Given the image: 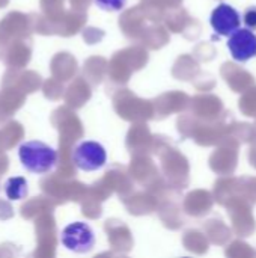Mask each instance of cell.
Segmentation results:
<instances>
[{
    "label": "cell",
    "mask_w": 256,
    "mask_h": 258,
    "mask_svg": "<svg viewBox=\"0 0 256 258\" xmlns=\"http://www.w3.org/2000/svg\"><path fill=\"white\" fill-rule=\"evenodd\" d=\"M246 23L250 27H256V8H250L246 11Z\"/></svg>",
    "instance_id": "ba28073f"
},
{
    "label": "cell",
    "mask_w": 256,
    "mask_h": 258,
    "mask_svg": "<svg viewBox=\"0 0 256 258\" xmlns=\"http://www.w3.org/2000/svg\"><path fill=\"white\" fill-rule=\"evenodd\" d=\"M18 159L26 171L47 174L56 168L59 156L53 147L42 141H27L18 147Z\"/></svg>",
    "instance_id": "6da1fadb"
},
{
    "label": "cell",
    "mask_w": 256,
    "mask_h": 258,
    "mask_svg": "<svg viewBox=\"0 0 256 258\" xmlns=\"http://www.w3.org/2000/svg\"><path fill=\"white\" fill-rule=\"evenodd\" d=\"M5 195L11 201H21L29 195V183L24 177H9L5 184Z\"/></svg>",
    "instance_id": "8992f818"
},
{
    "label": "cell",
    "mask_w": 256,
    "mask_h": 258,
    "mask_svg": "<svg viewBox=\"0 0 256 258\" xmlns=\"http://www.w3.org/2000/svg\"><path fill=\"white\" fill-rule=\"evenodd\" d=\"M60 243L71 252L84 254L95 246V233L86 222H71L60 233Z\"/></svg>",
    "instance_id": "3957f363"
},
{
    "label": "cell",
    "mask_w": 256,
    "mask_h": 258,
    "mask_svg": "<svg viewBox=\"0 0 256 258\" xmlns=\"http://www.w3.org/2000/svg\"><path fill=\"white\" fill-rule=\"evenodd\" d=\"M72 162L77 169L83 172H94L106 166L107 151L95 141H81L72 151Z\"/></svg>",
    "instance_id": "7a4b0ae2"
},
{
    "label": "cell",
    "mask_w": 256,
    "mask_h": 258,
    "mask_svg": "<svg viewBox=\"0 0 256 258\" xmlns=\"http://www.w3.org/2000/svg\"><path fill=\"white\" fill-rule=\"evenodd\" d=\"M210 23L217 35L228 36L240 27V15L232 6L226 3H220L211 12Z\"/></svg>",
    "instance_id": "5b68a950"
},
{
    "label": "cell",
    "mask_w": 256,
    "mask_h": 258,
    "mask_svg": "<svg viewBox=\"0 0 256 258\" xmlns=\"http://www.w3.org/2000/svg\"><path fill=\"white\" fill-rule=\"evenodd\" d=\"M228 48L238 62H246L256 56V35L250 29H237L231 33Z\"/></svg>",
    "instance_id": "277c9868"
},
{
    "label": "cell",
    "mask_w": 256,
    "mask_h": 258,
    "mask_svg": "<svg viewBox=\"0 0 256 258\" xmlns=\"http://www.w3.org/2000/svg\"><path fill=\"white\" fill-rule=\"evenodd\" d=\"M94 3L104 12H119L125 8L127 0H94Z\"/></svg>",
    "instance_id": "52a82bcc"
}]
</instances>
